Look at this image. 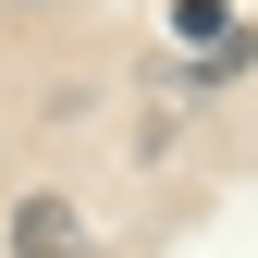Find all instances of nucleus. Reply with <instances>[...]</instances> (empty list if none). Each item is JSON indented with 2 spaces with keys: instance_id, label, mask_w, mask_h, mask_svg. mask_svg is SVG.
<instances>
[{
  "instance_id": "f257e3e1",
  "label": "nucleus",
  "mask_w": 258,
  "mask_h": 258,
  "mask_svg": "<svg viewBox=\"0 0 258 258\" xmlns=\"http://www.w3.org/2000/svg\"><path fill=\"white\" fill-rule=\"evenodd\" d=\"M13 258H86L74 197H25V209H13Z\"/></svg>"
}]
</instances>
